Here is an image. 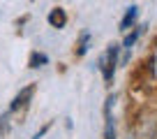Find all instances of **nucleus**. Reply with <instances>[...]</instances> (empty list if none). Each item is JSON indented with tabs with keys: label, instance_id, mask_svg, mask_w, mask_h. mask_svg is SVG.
<instances>
[{
	"label": "nucleus",
	"instance_id": "nucleus-1",
	"mask_svg": "<svg viewBox=\"0 0 157 139\" xmlns=\"http://www.w3.org/2000/svg\"><path fill=\"white\" fill-rule=\"evenodd\" d=\"M116 58H118V44H111L99 58V72H102L104 81L111 84L113 81V72H116Z\"/></svg>",
	"mask_w": 157,
	"mask_h": 139
},
{
	"label": "nucleus",
	"instance_id": "nucleus-2",
	"mask_svg": "<svg viewBox=\"0 0 157 139\" xmlns=\"http://www.w3.org/2000/svg\"><path fill=\"white\" fill-rule=\"evenodd\" d=\"M113 95H109L106 102H104V139H116V125H113Z\"/></svg>",
	"mask_w": 157,
	"mask_h": 139
},
{
	"label": "nucleus",
	"instance_id": "nucleus-3",
	"mask_svg": "<svg viewBox=\"0 0 157 139\" xmlns=\"http://www.w3.org/2000/svg\"><path fill=\"white\" fill-rule=\"evenodd\" d=\"M35 95V84H30V86H25L23 90H21L19 95H16L14 100H12V104H10V111H19V109H23L25 104L30 102V97Z\"/></svg>",
	"mask_w": 157,
	"mask_h": 139
},
{
	"label": "nucleus",
	"instance_id": "nucleus-4",
	"mask_svg": "<svg viewBox=\"0 0 157 139\" xmlns=\"http://www.w3.org/2000/svg\"><path fill=\"white\" fill-rule=\"evenodd\" d=\"M136 14H139V7H136V5L127 7V12H125L123 21H120V30H129V28H132L134 21H136Z\"/></svg>",
	"mask_w": 157,
	"mask_h": 139
},
{
	"label": "nucleus",
	"instance_id": "nucleus-5",
	"mask_svg": "<svg viewBox=\"0 0 157 139\" xmlns=\"http://www.w3.org/2000/svg\"><path fill=\"white\" fill-rule=\"evenodd\" d=\"M49 23L53 26V28H65V23H67V14H65V10H51L49 14Z\"/></svg>",
	"mask_w": 157,
	"mask_h": 139
},
{
	"label": "nucleus",
	"instance_id": "nucleus-6",
	"mask_svg": "<svg viewBox=\"0 0 157 139\" xmlns=\"http://www.w3.org/2000/svg\"><path fill=\"white\" fill-rule=\"evenodd\" d=\"M90 49V33H83L81 35V42H78V49H76V56H86Z\"/></svg>",
	"mask_w": 157,
	"mask_h": 139
},
{
	"label": "nucleus",
	"instance_id": "nucleus-7",
	"mask_svg": "<svg viewBox=\"0 0 157 139\" xmlns=\"http://www.w3.org/2000/svg\"><path fill=\"white\" fill-rule=\"evenodd\" d=\"M46 54H39V51H35L33 56H30V67H42V65L46 63Z\"/></svg>",
	"mask_w": 157,
	"mask_h": 139
},
{
	"label": "nucleus",
	"instance_id": "nucleus-8",
	"mask_svg": "<svg viewBox=\"0 0 157 139\" xmlns=\"http://www.w3.org/2000/svg\"><path fill=\"white\" fill-rule=\"evenodd\" d=\"M139 35H141V28H136L132 35H127V37H125V49H127V51L132 49V44L136 42V37H139Z\"/></svg>",
	"mask_w": 157,
	"mask_h": 139
}]
</instances>
